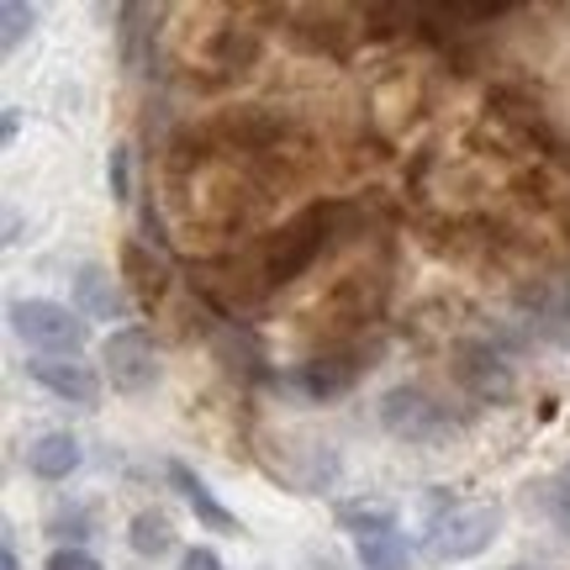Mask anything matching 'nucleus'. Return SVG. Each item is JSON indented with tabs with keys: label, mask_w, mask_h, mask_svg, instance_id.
Here are the masks:
<instances>
[{
	"label": "nucleus",
	"mask_w": 570,
	"mask_h": 570,
	"mask_svg": "<svg viewBox=\"0 0 570 570\" xmlns=\"http://www.w3.org/2000/svg\"><path fill=\"white\" fill-rule=\"evenodd\" d=\"M6 323L27 348H38L42 360H80V348L90 344V323L75 306L48 302V296H17L6 306Z\"/></svg>",
	"instance_id": "obj_1"
},
{
	"label": "nucleus",
	"mask_w": 570,
	"mask_h": 570,
	"mask_svg": "<svg viewBox=\"0 0 570 570\" xmlns=\"http://www.w3.org/2000/svg\"><path fill=\"white\" fill-rule=\"evenodd\" d=\"M502 502H460L444 518H428L423 533V554L433 566H465V560H481V554L497 544L502 533Z\"/></svg>",
	"instance_id": "obj_2"
},
{
	"label": "nucleus",
	"mask_w": 570,
	"mask_h": 570,
	"mask_svg": "<svg viewBox=\"0 0 570 570\" xmlns=\"http://www.w3.org/2000/svg\"><path fill=\"white\" fill-rule=\"evenodd\" d=\"M381 428H386L391 439H402V444H423V449H439L454 439V417L439 396H428L423 386H391L381 396Z\"/></svg>",
	"instance_id": "obj_3"
},
{
	"label": "nucleus",
	"mask_w": 570,
	"mask_h": 570,
	"mask_svg": "<svg viewBox=\"0 0 570 570\" xmlns=\"http://www.w3.org/2000/svg\"><path fill=\"white\" fill-rule=\"evenodd\" d=\"M101 360H106V381H111V391H122V396H148V391L164 381L159 344H154V333L138 327V323L111 327L106 344H101Z\"/></svg>",
	"instance_id": "obj_4"
},
{
	"label": "nucleus",
	"mask_w": 570,
	"mask_h": 570,
	"mask_svg": "<svg viewBox=\"0 0 570 570\" xmlns=\"http://www.w3.org/2000/svg\"><path fill=\"white\" fill-rule=\"evenodd\" d=\"M69 285H75V312H80L85 323H122L127 327V317H132V296L117 285V275H111L106 265L85 259Z\"/></svg>",
	"instance_id": "obj_5"
},
{
	"label": "nucleus",
	"mask_w": 570,
	"mask_h": 570,
	"mask_svg": "<svg viewBox=\"0 0 570 570\" xmlns=\"http://www.w3.org/2000/svg\"><path fill=\"white\" fill-rule=\"evenodd\" d=\"M21 370H27V381H38L48 396H59L69 407H96L101 402V375L80 365V360H42V354H32Z\"/></svg>",
	"instance_id": "obj_6"
},
{
	"label": "nucleus",
	"mask_w": 570,
	"mask_h": 570,
	"mask_svg": "<svg viewBox=\"0 0 570 570\" xmlns=\"http://www.w3.org/2000/svg\"><path fill=\"white\" fill-rule=\"evenodd\" d=\"M169 481H175V491L185 497V508L196 512V523H202L206 533H227V539H238L244 533V523H238V512L223 508V497L206 487V475H196V470L185 465V460H169Z\"/></svg>",
	"instance_id": "obj_7"
},
{
	"label": "nucleus",
	"mask_w": 570,
	"mask_h": 570,
	"mask_svg": "<svg viewBox=\"0 0 570 570\" xmlns=\"http://www.w3.org/2000/svg\"><path fill=\"white\" fill-rule=\"evenodd\" d=\"M80 465H85V449L69 428H48V433H38V439L27 444V470H32L38 481H53V487H59V481H69Z\"/></svg>",
	"instance_id": "obj_8"
},
{
	"label": "nucleus",
	"mask_w": 570,
	"mask_h": 570,
	"mask_svg": "<svg viewBox=\"0 0 570 570\" xmlns=\"http://www.w3.org/2000/svg\"><path fill=\"white\" fill-rule=\"evenodd\" d=\"M333 523L344 533H354V539H375V533L396 529L402 512H396V502H381V497H348V502L333 508Z\"/></svg>",
	"instance_id": "obj_9"
},
{
	"label": "nucleus",
	"mask_w": 570,
	"mask_h": 570,
	"mask_svg": "<svg viewBox=\"0 0 570 570\" xmlns=\"http://www.w3.org/2000/svg\"><path fill=\"white\" fill-rule=\"evenodd\" d=\"M122 269H127V281H132V296L154 312V306L164 302V291H169V269H164V259H154L138 238H127L122 244Z\"/></svg>",
	"instance_id": "obj_10"
},
{
	"label": "nucleus",
	"mask_w": 570,
	"mask_h": 570,
	"mask_svg": "<svg viewBox=\"0 0 570 570\" xmlns=\"http://www.w3.org/2000/svg\"><path fill=\"white\" fill-rule=\"evenodd\" d=\"M460 360H465V365H460V381H465L475 396H508L512 391V370L502 365L487 344H470Z\"/></svg>",
	"instance_id": "obj_11"
},
{
	"label": "nucleus",
	"mask_w": 570,
	"mask_h": 570,
	"mask_svg": "<svg viewBox=\"0 0 570 570\" xmlns=\"http://www.w3.org/2000/svg\"><path fill=\"white\" fill-rule=\"evenodd\" d=\"M127 544H132L138 560H164V554L175 550V523H169L164 512L142 508V512H132V523H127Z\"/></svg>",
	"instance_id": "obj_12"
},
{
	"label": "nucleus",
	"mask_w": 570,
	"mask_h": 570,
	"mask_svg": "<svg viewBox=\"0 0 570 570\" xmlns=\"http://www.w3.org/2000/svg\"><path fill=\"white\" fill-rule=\"evenodd\" d=\"M354 560H360V570H407L412 544L402 529H391V533H375V539H354Z\"/></svg>",
	"instance_id": "obj_13"
},
{
	"label": "nucleus",
	"mask_w": 570,
	"mask_h": 570,
	"mask_svg": "<svg viewBox=\"0 0 570 570\" xmlns=\"http://www.w3.org/2000/svg\"><path fill=\"white\" fill-rule=\"evenodd\" d=\"M106 190L117 206H132V148L127 142H111L106 154Z\"/></svg>",
	"instance_id": "obj_14"
},
{
	"label": "nucleus",
	"mask_w": 570,
	"mask_h": 570,
	"mask_svg": "<svg viewBox=\"0 0 570 570\" xmlns=\"http://www.w3.org/2000/svg\"><path fill=\"white\" fill-rule=\"evenodd\" d=\"M539 508L560 533H570V475L560 481H539Z\"/></svg>",
	"instance_id": "obj_15"
},
{
	"label": "nucleus",
	"mask_w": 570,
	"mask_h": 570,
	"mask_svg": "<svg viewBox=\"0 0 570 570\" xmlns=\"http://www.w3.org/2000/svg\"><path fill=\"white\" fill-rule=\"evenodd\" d=\"M90 529H96V523H90V512H85L80 502H75V508H53V512H48V533H53V539L80 544V539H90Z\"/></svg>",
	"instance_id": "obj_16"
},
{
	"label": "nucleus",
	"mask_w": 570,
	"mask_h": 570,
	"mask_svg": "<svg viewBox=\"0 0 570 570\" xmlns=\"http://www.w3.org/2000/svg\"><path fill=\"white\" fill-rule=\"evenodd\" d=\"M0 21H6V53H17L21 38L32 32V21H38V6H27V0H6L0 6Z\"/></svg>",
	"instance_id": "obj_17"
},
{
	"label": "nucleus",
	"mask_w": 570,
	"mask_h": 570,
	"mask_svg": "<svg viewBox=\"0 0 570 570\" xmlns=\"http://www.w3.org/2000/svg\"><path fill=\"white\" fill-rule=\"evenodd\" d=\"M42 570H106V566L85 550V544H53L48 560H42Z\"/></svg>",
	"instance_id": "obj_18"
},
{
	"label": "nucleus",
	"mask_w": 570,
	"mask_h": 570,
	"mask_svg": "<svg viewBox=\"0 0 570 570\" xmlns=\"http://www.w3.org/2000/svg\"><path fill=\"white\" fill-rule=\"evenodd\" d=\"M180 570H227V566L217 560V550L196 544V550H185V554H180Z\"/></svg>",
	"instance_id": "obj_19"
},
{
	"label": "nucleus",
	"mask_w": 570,
	"mask_h": 570,
	"mask_svg": "<svg viewBox=\"0 0 570 570\" xmlns=\"http://www.w3.org/2000/svg\"><path fill=\"white\" fill-rule=\"evenodd\" d=\"M17 132H21V111L17 106H0V138L17 142Z\"/></svg>",
	"instance_id": "obj_20"
},
{
	"label": "nucleus",
	"mask_w": 570,
	"mask_h": 570,
	"mask_svg": "<svg viewBox=\"0 0 570 570\" xmlns=\"http://www.w3.org/2000/svg\"><path fill=\"white\" fill-rule=\"evenodd\" d=\"M0 570H21V554L11 550V544H6V550H0Z\"/></svg>",
	"instance_id": "obj_21"
},
{
	"label": "nucleus",
	"mask_w": 570,
	"mask_h": 570,
	"mask_svg": "<svg viewBox=\"0 0 570 570\" xmlns=\"http://www.w3.org/2000/svg\"><path fill=\"white\" fill-rule=\"evenodd\" d=\"M512 570H529V566H512Z\"/></svg>",
	"instance_id": "obj_22"
},
{
	"label": "nucleus",
	"mask_w": 570,
	"mask_h": 570,
	"mask_svg": "<svg viewBox=\"0 0 570 570\" xmlns=\"http://www.w3.org/2000/svg\"><path fill=\"white\" fill-rule=\"evenodd\" d=\"M566 475H570V465H566Z\"/></svg>",
	"instance_id": "obj_23"
}]
</instances>
